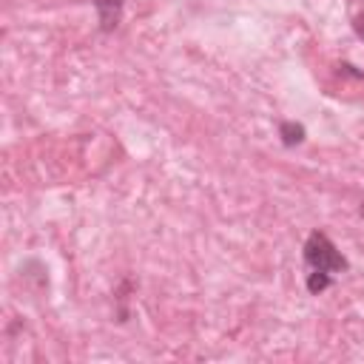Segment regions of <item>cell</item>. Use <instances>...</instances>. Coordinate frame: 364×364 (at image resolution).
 I'll return each mask as SVG.
<instances>
[{"label":"cell","instance_id":"obj_1","mask_svg":"<svg viewBox=\"0 0 364 364\" xmlns=\"http://www.w3.org/2000/svg\"><path fill=\"white\" fill-rule=\"evenodd\" d=\"M304 264L310 270H327V273H344L350 267L347 256L333 245V239L324 230H313L304 242Z\"/></svg>","mask_w":364,"mask_h":364},{"label":"cell","instance_id":"obj_2","mask_svg":"<svg viewBox=\"0 0 364 364\" xmlns=\"http://www.w3.org/2000/svg\"><path fill=\"white\" fill-rule=\"evenodd\" d=\"M97 9V20H100V31L111 34L119 23H122V6L125 0H91Z\"/></svg>","mask_w":364,"mask_h":364},{"label":"cell","instance_id":"obj_3","mask_svg":"<svg viewBox=\"0 0 364 364\" xmlns=\"http://www.w3.org/2000/svg\"><path fill=\"white\" fill-rule=\"evenodd\" d=\"M304 136H307V131H304L301 122H296V119H282V122H279V139H282L284 148H296V145H301Z\"/></svg>","mask_w":364,"mask_h":364},{"label":"cell","instance_id":"obj_4","mask_svg":"<svg viewBox=\"0 0 364 364\" xmlns=\"http://www.w3.org/2000/svg\"><path fill=\"white\" fill-rule=\"evenodd\" d=\"M330 284H333V273H327V270H310L307 279H304V287H307L310 296L324 293Z\"/></svg>","mask_w":364,"mask_h":364},{"label":"cell","instance_id":"obj_5","mask_svg":"<svg viewBox=\"0 0 364 364\" xmlns=\"http://www.w3.org/2000/svg\"><path fill=\"white\" fill-rule=\"evenodd\" d=\"M134 290V282L131 279H122L119 282V290H117V321H128V307H125V301H128V293Z\"/></svg>","mask_w":364,"mask_h":364},{"label":"cell","instance_id":"obj_6","mask_svg":"<svg viewBox=\"0 0 364 364\" xmlns=\"http://www.w3.org/2000/svg\"><path fill=\"white\" fill-rule=\"evenodd\" d=\"M353 31H355V37H358V40H364V11L353 17Z\"/></svg>","mask_w":364,"mask_h":364},{"label":"cell","instance_id":"obj_7","mask_svg":"<svg viewBox=\"0 0 364 364\" xmlns=\"http://www.w3.org/2000/svg\"><path fill=\"white\" fill-rule=\"evenodd\" d=\"M358 213H361V216H364V199H361V208H358Z\"/></svg>","mask_w":364,"mask_h":364}]
</instances>
